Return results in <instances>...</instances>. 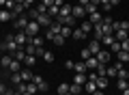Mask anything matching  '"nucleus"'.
<instances>
[{
  "label": "nucleus",
  "mask_w": 129,
  "mask_h": 95,
  "mask_svg": "<svg viewBox=\"0 0 129 95\" xmlns=\"http://www.w3.org/2000/svg\"><path fill=\"white\" fill-rule=\"evenodd\" d=\"M0 50H5L7 54H13L15 50H19V45L15 43V37H13V35H7V39H5V43L0 45Z\"/></svg>",
  "instance_id": "1"
},
{
  "label": "nucleus",
  "mask_w": 129,
  "mask_h": 95,
  "mask_svg": "<svg viewBox=\"0 0 129 95\" xmlns=\"http://www.w3.org/2000/svg\"><path fill=\"white\" fill-rule=\"evenodd\" d=\"M60 28H62V26H60L58 22H52V26H47V30H45V39L47 41H54V37L60 35Z\"/></svg>",
  "instance_id": "2"
},
{
  "label": "nucleus",
  "mask_w": 129,
  "mask_h": 95,
  "mask_svg": "<svg viewBox=\"0 0 129 95\" xmlns=\"http://www.w3.org/2000/svg\"><path fill=\"white\" fill-rule=\"evenodd\" d=\"M39 30H41V26H39V22H35V20H30V22H28V26L24 28V32H26L28 37H37Z\"/></svg>",
  "instance_id": "3"
},
{
  "label": "nucleus",
  "mask_w": 129,
  "mask_h": 95,
  "mask_svg": "<svg viewBox=\"0 0 129 95\" xmlns=\"http://www.w3.org/2000/svg\"><path fill=\"white\" fill-rule=\"evenodd\" d=\"M28 22H30V17H28L26 13H22L19 17H15V22H13V28H15V30H24V28L28 26Z\"/></svg>",
  "instance_id": "4"
},
{
  "label": "nucleus",
  "mask_w": 129,
  "mask_h": 95,
  "mask_svg": "<svg viewBox=\"0 0 129 95\" xmlns=\"http://www.w3.org/2000/svg\"><path fill=\"white\" fill-rule=\"evenodd\" d=\"M35 22H39V26H41V28L52 26V17L47 13H39V11H37V20H35Z\"/></svg>",
  "instance_id": "5"
},
{
  "label": "nucleus",
  "mask_w": 129,
  "mask_h": 95,
  "mask_svg": "<svg viewBox=\"0 0 129 95\" xmlns=\"http://www.w3.org/2000/svg\"><path fill=\"white\" fill-rule=\"evenodd\" d=\"M13 37H15V43H17L19 48H26V45H28V35L24 30H17Z\"/></svg>",
  "instance_id": "6"
},
{
  "label": "nucleus",
  "mask_w": 129,
  "mask_h": 95,
  "mask_svg": "<svg viewBox=\"0 0 129 95\" xmlns=\"http://www.w3.org/2000/svg\"><path fill=\"white\" fill-rule=\"evenodd\" d=\"M97 61H99V63H103V65H108V63L112 61V52L106 50V48H101V52L97 54Z\"/></svg>",
  "instance_id": "7"
},
{
  "label": "nucleus",
  "mask_w": 129,
  "mask_h": 95,
  "mask_svg": "<svg viewBox=\"0 0 129 95\" xmlns=\"http://www.w3.org/2000/svg\"><path fill=\"white\" fill-rule=\"evenodd\" d=\"M71 15H73L75 20H82L84 15H86V7H82V5H75V7H71Z\"/></svg>",
  "instance_id": "8"
},
{
  "label": "nucleus",
  "mask_w": 129,
  "mask_h": 95,
  "mask_svg": "<svg viewBox=\"0 0 129 95\" xmlns=\"http://www.w3.org/2000/svg\"><path fill=\"white\" fill-rule=\"evenodd\" d=\"M101 48H103V45H101V41H97V39H92L90 43H88V50H90V54H92V56H97V54H99V52H101Z\"/></svg>",
  "instance_id": "9"
},
{
  "label": "nucleus",
  "mask_w": 129,
  "mask_h": 95,
  "mask_svg": "<svg viewBox=\"0 0 129 95\" xmlns=\"http://www.w3.org/2000/svg\"><path fill=\"white\" fill-rule=\"evenodd\" d=\"M32 82L39 86V91H41V93H47V82L43 80L41 76H32Z\"/></svg>",
  "instance_id": "10"
},
{
  "label": "nucleus",
  "mask_w": 129,
  "mask_h": 95,
  "mask_svg": "<svg viewBox=\"0 0 129 95\" xmlns=\"http://www.w3.org/2000/svg\"><path fill=\"white\" fill-rule=\"evenodd\" d=\"M28 43L35 45V48H43V43H45V37L37 35V37H28Z\"/></svg>",
  "instance_id": "11"
},
{
  "label": "nucleus",
  "mask_w": 129,
  "mask_h": 95,
  "mask_svg": "<svg viewBox=\"0 0 129 95\" xmlns=\"http://www.w3.org/2000/svg\"><path fill=\"white\" fill-rule=\"evenodd\" d=\"M108 84H110V78L108 76H97V89L99 91H106Z\"/></svg>",
  "instance_id": "12"
},
{
  "label": "nucleus",
  "mask_w": 129,
  "mask_h": 95,
  "mask_svg": "<svg viewBox=\"0 0 129 95\" xmlns=\"http://www.w3.org/2000/svg\"><path fill=\"white\" fill-rule=\"evenodd\" d=\"M11 20H13V13H11L9 9H5V7H2V9H0V22L5 24V22H11Z\"/></svg>",
  "instance_id": "13"
},
{
  "label": "nucleus",
  "mask_w": 129,
  "mask_h": 95,
  "mask_svg": "<svg viewBox=\"0 0 129 95\" xmlns=\"http://www.w3.org/2000/svg\"><path fill=\"white\" fill-rule=\"evenodd\" d=\"M88 22H90L92 26H95V24H101V22H103V15L99 13V11H95V13H90V15H88Z\"/></svg>",
  "instance_id": "14"
},
{
  "label": "nucleus",
  "mask_w": 129,
  "mask_h": 95,
  "mask_svg": "<svg viewBox=\"0 0 129 95\" xmlns=\"http://www.w3.org/2000/svg\"><path fill=\"white\" fill-rule=\"evenodd\" d=\"M19 76H22V80H24V82H32V76H35V73L30 71V67H24L22 71H19Z\"/></svg>",
  "instance_id": "15"
},
{
  "label": "nucleus",
  "mask_w": 129,
  "mask_h": 95,
  "mask_svg": "<svg viewBox=\"0 0 129 95\" xmlns=\"http://www.w3.org/2000/svg\"><path fill=\"white\" fill-rule=\"evenodd\" d=\"M116 61H118V63H123V65H129V52H125V50L116 52Z\"/></svg>",
  "instance_id": "16"
},
{
  "label": "nucleus",
  "mask_w": 129,
  "mask_h": 95,
  "mask_svg": "<svg viewBox=\"0 0 129 95\" xmlns=\"http://www.w3.org/2000/svg\"><path fill=\"white\" fill-rule=\"evenodd\" d=\"M73 73H88L86 61H80V63H75V67H73Z\"/></svg>",
  "instance_id": "17"
},
{
  "label": "nucleus",
  "mask_w": 129,
  "mask_h": 95,
  "mask_svg": "<svg viewBox=\"0 0 129 95\" xmlns=\"http://www.w3.org/2000/svg\"><path fill=\"white\" fill-rule=\"evenodd\" d=\"M11 63H13V54H5V56H0V67H11Z\"/></svg>",
  "instance_id": "18"
},
{
  "label": "nucleus",
  "mask_w": 129,
  "mask_h": 95,
  "mask_svg": "<svg viewBox=\"0 0 129 95\" xmlns=\"http://www.w3.org/2000/svg\"><path fill=\"white\" fill-rule=\"evenodd\" d=\"M95 91H97V82H92V80H86V84H84V93L92 95Z\"/></svg>",
  "instance_id": "19"
},
{
  "label": "nucleus",
  "mask_w": 129,
  "mask_h": 95,
  "mask_svg": "<svg viewBox=\"0 0 129 95\" xmlns=\"http://www.w3.org/2000/svg\"><path fill=\"white\" fill-rule=\"evenodd\" d=\"M69 93H71V95H82V93H84V86H82V84H75V82H71Z\"/></svg>",
  "instance_id": "20"
},
{
  "label": "nucleus",
  "mask_w": 129,
  "mask_h": 95,
  "mask_svg": "<svg viewBox=\"0 0 129 95\" xmlns=\"http://www.w3.org/2000/svg\"><path fill=\"white\" fill-rule=\"evenodd\" d=\"M71 37H73L75 41H84V39H86V32H84L82 28H73V35H71Z\"/></svg>",
  "instance_id": "21"
},
{
  "label": "nucleus",
  "mask_w": 129,
  "mask_h": 95,
  "mask_svg": "<svg viewBox=\"0 0 129 95\" xmlns=\"http://www.w3.org/2000/svg\"><path fill=\"white\" fill-rule=\"evenodd\" d=\"M114 41H116L114 35H103V37H101V45H103V48H110Z\"/></svg>",
  "instance_id": "22"
},
{
  "label": "nucleus",
  "mask_w": 129,
  "mask_h": 95,
  "mask_svg": "<svg viewBox=\"0 0 129 95\" xmlns=\"http://www.w3.org/2000/svg\"><path fill=\"white\" fill-rule=\"evenodd\" d=\"M86 80H88V78H86V73H73V82H75V84H86Z\"/></svg>",
  "instance_id": "23"
},
{
  "label": "nucleus",
  "mask_w": 129,
  "mask_h": 95,
  "mask_svg": "<svg viewBox=\"0 0 129 95\" xmlns=\"http://www.w3.org/2000/svg\"><path fill=\"white\" fill-rule=\"evenodd\" d=\"M13 59H15V61H19V63H24V59H26V50H24V48L15 50V52H13Z\"/></svg>",
  "instance_id": "24"
},
{
  "label": "nucleus",
  "mask_w": 129,
  "mask_h": 95,
  "mask_svg": "<svg viewBox=\"0 0 129 95\" xmlns=\"http://www.w3.org/2000/svg\"><path fill=\"white\" fill-rule=\"evenodd\" d=\"M22 65H26V67L37 65V56H35V54H26V59H24V63H22Z\"/></svg>",
  "instance_id": "25"
},
{
  "label": "nucleus",
  "mask_w": 129,
  "mask_h": 95,
  "mask_svg": "<svg viewBox=\"0 0 129 95\" xmlns=\"http://www.w3.org/2000/svg\"><path fill=\"white\" fill-rule=\"evenodd\" d=\"M129 37V30H114V39L116 41H125Z\"/></svg>",
  "instance_id": "26"
},
{
  "label": "nucleus",
  "mask_w": 129,
  "mask_h": 95,
  "mask_svg": "<svg viewBox=\"0 0 129 95\" xmlns=\"http://www.w3.org/2000/svg\"><path fill=\"white\" fill-rule=\"evenodd\" d=\"M69 86H71V82H60L58 84V95H67L69 93Z\"/></svg>",
  "instance_id": "27"
},
{
  "label": "nucleus",
  "mask_w": 129,
  "mask_h": 95,
  "mask_svg": "<svg viewBox=\"0 0 129 95\" xmlns=\"http://www.w3.org/2000/svg\"><path fill=\"white\" fill-rule=\"evenodd\" d=\"M97 65H99L97 56H88V59H86V67H88V69H97Z\"/></svg>",
  "instance_id": "28"
},
{
  "label": "nucleus",
  "mask_w": 129,
  "mask_h": 95,
  "mask_svg": "<svg viewBox=\"0 0 129 95\" xmlns=\"http://www.w3.org/2000/svg\"><path fill=\"white\" fill-rule=\"evenodd\" d=\"M75 24H78V20H75L73 15H67V17H64V24H62V26H69V28H75Z\"/></svg>",
  "instance_id": "29"
},
{
  "label": "nucleus",
  "mask_w": 129,
  "mask_h": 95,
  "mask_svg": "<svg viewBox=\"0 0 129 95\" xmlns=\"http://www.w3.org/2000/svg\"><path fill=\"white\" fill-rule=\"evenodd\" d=\"M60 17H67V15H71V5H67V2H64L62 7H60Z\"/></svg>",
  "instance_id": "30"
},
{
  "label": "nucleus",
  "mask_w": 129,
  "mask_h": 95,
  "mask_svg": "<svg viewBox=\"0 0 129 95\" xmlns=\"http://www.w3.org/2000/svg\"><path fill=\"white\" fill-rule=\"evenodd\" d=\"M26 91H28L30 95H37V93H39V86L35 84V82H26Z\"/></svg>",
  "instance_id": "31"
},
{
  "label": "nucleus",
  "mask_w": 129,
  "mask_h": 95,
  "mask_svg": "<svg viewBox=\"0 0 129 95\" xmlns=\"http://www.w3.org/2000/svg\"><path fill=\"white\" fill-rule=\"evenodd\" d=\"M11 73H17V71H22V63H19V61H15L13 59V63H11Z\"/></svg>",
  "instance_id": "32"
},
{
  "label": "nucleus",
  "mask_w": 129,
  "mask_h": 95,
  "mask_svg": "<svg viewBox=\"0 0 129 95\" xmlns=\"http://www.w3.org/2000/svg\"><path fill=\"white\" fill-rule=\"evenodd\" d=\"M60 35H62L64 39H69V37L73 35V28H69V26H62V28H60Z\"/></svg>",
  "instance_id": "33"
},
{
  "label": "nucleus",
  "mask_w": 129,
  "mask_h": 95,
  "mask_svg": "<svg viewBox=\"0 0 129 95\" xmlns=\"http://www.w3.org/2000/svg\"><path fill=\"white\" fill-rule=\"evenodd\" d=\"M106 71H108V65H103V63H99V65H97V69H95L97 76H106Z\"/></svg>",
  "instance_id": "34"
},
{
  "label": "nucleus",
  "mask_w": 129,
  "mask_h": 95,
  "mask_svg": "<svg viewBox=\"0 0 129 95\" xmlns=\"http://www.w3.org/2000/svg\"><path fill=\"white\" fill-rule=\"evenodd\" d=\"M45 63H54V52H50V50H45L43 52V56H41Z\"/></svg>",
  "instance_id": "35"
},
{
  "label": "nucleus",
  "mask_w": 129,
  "mask_h": 95,
  "mask_svg": "<svg viewBox=\"0 0 129 95\" xmlns=\"http://www.w3.org/2000/svg\"><path fill=\"white\" fill-rule=\"evenodd\" d=\"M99 7H101V11H106V13H110V11H112L110 0H101V2H99Z\"/></svg>",
  "instance_id": "36"
},
{
  "label": "nucleus",
  "mask_w": 129,
  "mask_h": 95,
  "mask_svg": "<svg viewBox=\"0 0 129 95\" xmlns=\"http://www.w3.org/2000/svg\"><path fill=\"white\" fill-rule=\"evenodd\" d=\"M108 50H110L112 54H116V52H120V41H114V43H112L110 48H108Z\"/></svg>",
  "instance_id": "37"
},
{
  "label": "nucleus",
  "mask_w": 129,
  "mask_h": 95,
  "mask_svg": "<svg viewBox=\"0 0 129 95\" xmlns=\"http://www.w3.org/2000/svg\"><path fill=\"white\" fill-rule=\"evenodd\" d=\"M95 11H99V7H97V5H92V2H88V5H86V15L95 13Z\"/></svg>",
  "instance_id": "38"
},
{
  "label": "nucleus",
  "mask_w": 129,
  "mask_h": 95,
  "mask_svg": "<svg viewBox=\"0 0 129 95\" xmlns=\"http://www.w3.org/2000/svg\"><path fill=\"white\" fill-rule=\"evenodd\" d=\"M80 56H82V61H86L88 56H92V54H90V50H88V48H82V50H80Z\"/></svg>",
  "instance_id": "39"
},
{
  "label": "nucleus",
  "mask_w": 129,
  "mask_h": 95,
  "mask_svg": "<svg viewBox=\"0 0 129 95\" xmlns=\"http://www.w3.org/2000/svg\"><path fill=\"white\" fill-rule=\"evenodd\" d=\"M80 28H82V30H84V32L88 35V32L92 30V24H90V22H82V26H80Z\"/></svg>",
  "instance_id": "40"
},
{
  "label": "nucleus",
  "mask_w": 129,
  "mask_h": 95,
  "mask_svg": "<svg viewBox=\"0 0 129 95\" xmlns=\"http://www.w3.org/2000/svg\"><path fill=\"white\" fill-rule=\"evenodd\" d=\"M11 82H13V84H19V82H24V80H22V76H19V71L11 76Z\"/></svg>",
  "instance_id": "41"
},
{
  "label": "nucleus",
  "mask_w": 129,
  "mask_h": 95,
  "mask_svg": "<svg viewBox=\"0 0 129 95\" xmlns=\"http://www.w3.org/2000/svg\"><path fill=\"white\" fill-rule=\"evenodd\" d=\"M54 43H56V45H64V37H62V35H56V37H54Z\"/></svg>",
  "instance_id": "42"
},
{
  "label": "nucleus",
  "mask_w": 129,
  "mask_h": 95,
  "mask_svg": "<svg viewBox=\"0 0 129 95\" xmlns=\"http://www.w3.org/2000/svg\"><path fill=\"white\" fill-rule=\"evenodd\" d=\"M120 50H125V52H129V37L125 41H120Z\"/></svg>",
  "instance_id": "43"
},
{
  "label": "nucleus",
  "mask_w": 129,
  "mask_h": 95,
  "mask_svg": "<svg viewBox=\"0 0 129 95\" xmlns=\"http://www.w3.org/2000/svg\"><path fill=\"white\" fill-rule=\"evenodd\" d=\"M127 84H129V80H118V82H116V86H118L120 91H123V89H127Z\"/></svg>",
  "instance_id": "44"
},
{
  "label": "nucleus",
  "mask_w": 129,
  "mask_h": 95,
  "mask_svg": "<svg viewBox=\"0 0 129 95\" xmlns=\"http://www.w3.org/2000/svg\"><path fill=\"white\" fill-rule=\"evenodd\" d=\"M73 67H75V63H73V61H64V69H69V71H73Z\"/></svg>",
  "instance_id": "45"
},
{
  "label": "nucleus",
  "mask_w": 129,
  "mask_h": 95,
  "mask_svg": "<svg viewBox=\"0 0 129 95\" xmlns=\"http://www.w3.org/2000/svg\"><path fill=\"white\" fill-rule=\"evenodd\" d=\"M37 11H39V13H47V7H45V5H39Z\"/></svg>",
  "instance_id": "46"
},
{
  "label": "nucleus",
  "mask_w": 129,
  "mask_h": 95,
  "mask_svg": "<svg viewBox=\"0 0 129 95\" xmlns=\"http://www.w3.org/2000/svg\"><path fill=\"white\" fill-rule=\"evenodd\" d=\"M32 2H35V0H24V7H26V9H30Z\"/></svg>",
  "instance_id": "47"
},
{
  "label": "nucleus",
  "mask_w": 129,
  "mask_h": 95,
  "mask_svg": "<svg viewBox=\"0 0 129 95\" xmlns=\"http://www.w3.org/2000/svg\"><path fill=\"white\" fill-rule=\"evenodd\" d=\"M43 5H45V7H47V9H50V7H52V5H54V0H43Z\"/></svg>",
  "instance_id": "48"
},
{
  "label": "nucleus",
  "mask_w": 129,
  "mask_h": 95,
  "mask_svg": "<svg viewBox=\"0 0 129 95\" xmlns=\"http://www.w3.org/2000/svg\"><path fill=\"white\" fill-rule=\"evenodd\" d=\"M54 5H56V7H58V9H60V7L64 5V0H54Z\"/></svg>",
  "instance_id": "49"
},
{
  "label": "nucleus",
  "mask_w": 129,
  "mask_h": 95,
  "mask_svg": "<svg viewBox=\"0 0 129 95\" xmlns=\"http://www.w3.org/2000/svg\"><path fill=\"white\" fill-rule=\"evenodd\" d=\"M110 5H112V7H116V5H120V0H110Z\"/></svg>",
  "instance_id": "50"
},
{
  "label": "nucleus",
  "mask_w": 129,
  "mask_h": 95,
  "mask_svg": "<svg viewBox=\"0 0 129 95\" xmlns=\"http://www.w3.org/2000/svg\"><path fill=\"white\" fill-rule=\"evenodd\" d=\"M88 2H90V0H80V5H82V7H86Z\"/></svg>",
  "instance_id": "51"
},
{
  "label": "nucleus",
  "mask_w": 129,
  "mask_h": 95,
  "mask_svg": "<svg viewBox=\"0 0 129 95\" xmlns=\"http://www.w3.org/2000/svg\"><path fill=\"white\" fill-rule=\"evenodd\" d=\"M92 95H106V93H103V91H99V89H97V91H95V93H92Z\"/></svg>",
  "instance_id": "52"
},
{
  "label": "nucleus",
  "mask_w": 129,
  "mask_h": 95,
  "mask_svg": "<svg viewBox=\"0 0 129 95\" xmlns=\"http://www.w3.org/2000/svg\"><path fill=\"white\" fill-rule=\"evenodd\" d=\"M90 2H92V5H97V7H99V2H101V0H90Z\"/></svg>",
  "instance_id": "53"
},
{
  "label": "nucleus",
  "mask_w": 129,
  "mask_h": 95,
  "mask_svg": "<svg viewBox=\"0 0 129 95\" xmlns=\"http://www.w3.org/2000/svg\"><path fill=\"white\" fill-rule=\"evenodd\" d=\"M13 2L15 5H24V0H13Z\"/></svg>",
  "instance_id": "54"
},
{
  "label": "nucleus",
  "mask_w": 129,
  "mask_h": 95,
  "mask_svg": "<svg viewBox=\"0 0 129 95\" xmlns=\"http://www.w3.org/2000/svg\"><path fill=\"white\" fill-rule=\"evenodd\" d=\"M11 95H22V93H19V91H11Z\"/></svg>",
  "instance_id": "55"
},
{
  "label": "nucleus",
  "mask_w": 129,
  "mask_h": 95,
  "mask_svg": "<svg viewBox=\"0 0 129 95\" xmlns=\"http://www.w3.org/2000/svg\"><path fill=\"white\" fill-rule=\"evenodd\" d=\"M7 5V0H0V7H5Z\"/></svg>",
  "instance_id": "56"
},
{
  "label": "nucleus",
  "mask_w": 129,
  "mask_h": 95,
  "mask_svg": "<svg viewBox=\"0 0 129 95\" xmlns=\"http://www.w3.org/2000/svg\"><path fill=\"white\" fill-rule=\"evenodd\" d=\"M127 80H129V69H127Z\"/></svg>",
  "instance_id": "57"
},
{
  "label": "nucleus",
  "mask_w": 129,
  "mask_h": 95,
  "mask_svg": "<svg viewBox=\"0 0 129 95\" xmlns=\"http://www.w3.org/2000/svg\"><path fill=\"white\" fill-rule=\"evenodd\" d=\"M0 76H2V69H0Z\"/></svg>",
  "instance_id": "58"
},
{
  "label": "nucleus",
  "mask_w": 129,
  "mask_h": 95,
  "mask_svg": "<svg viewBox=\"0 0 129 95\" xmlns=\"http://www.w3.org/2000/svg\"><path fill=\"white\" fill-rule=\"evenodd\" d=\"M82 95H88V93H82Z\"/></svg>",
  "instance_id": "59"
},
{
  "label": "nucleus",
  "mask_w": 129,
  "mask_h": 95,
  "mask_svg": "<svg viewBox=\"0 0 129 95\" xmlns=\"http://www.w3.org/2000/svg\"><path fill=\"white\" fill-rule=\"evenodd\" d=\"M0 26H2V22H0Z\"/></svg>",
  "instance_id": "60"
},
{
  "label": "nucleus",
  "mask_w": 129,
  "mask_h": 95,
  "mask_svg": "<svg viewBox=\"0 0 129 95\" xmlns=\"http://www.w3.org/2000/svg\"><path fill=\"white\" fill-rule=\"evenodd\" d=\"M67 95H71V93H67Z\"/></svg>",
  "instance_id": "61"
}]
</instances>
